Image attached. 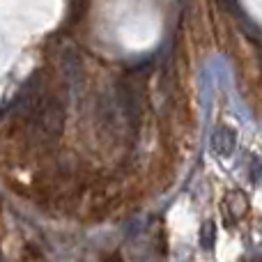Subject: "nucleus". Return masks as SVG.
Masks as SVG:
<instances>
[{"instance_id":"nucleus-2","label":"nucleus","mask_w":262,"mask_h":262,"mask_svg":"<svg viewBox=\"0 0 262 262\" xmlns=\"http://www.w3.org/2000/svg\"><path fill=\"white\" fill-rule=\"evenodd\" d=\"M209 232H214V226L212 223H205V228H203V246L205 249H209V246H212V242H209Z\"/></svg>"},{"instance_id":"nucleus-3","label":"nucleus","mask_w":262,"mask_h":262,"mask_svg":"<svg viewBox=\"0 0 262 262\" xmlns=\"http://www.w3.org/2000/svg\"><path fill=\"white\" fill-rule=\"evenodd\" d=\"M115 262H120V258H118V255H115Z\"/></svg>"},{"instance_id":"nucleus-1","label":"nucleus","mask_w":262,"mask_h":262,"mask_svg":"<svg viewBox=\"0 0 262 262\" xmlns=\"http://www.w3.org/2000/svg\"><path fill=\"white\" fill-rule=\"evenodd\" d=\"M35 124L44 138H58L64 127V108L55 97L39 99L35 106Z\"/></svg>"}]
</instances>
